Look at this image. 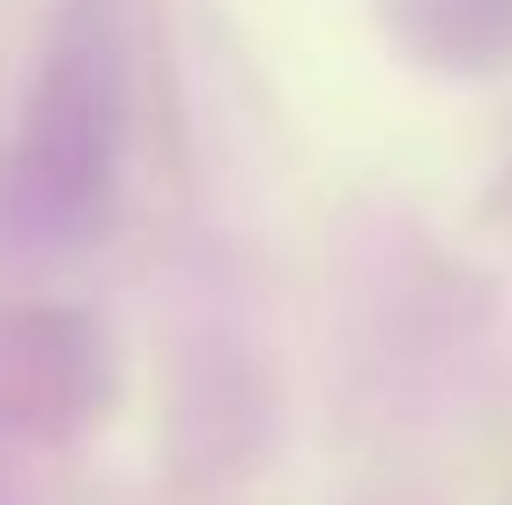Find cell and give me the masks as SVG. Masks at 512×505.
I'll use <instances>...</instances> for the list:
<instances>
[]
</instances>
